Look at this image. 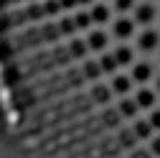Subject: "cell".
Here are the masks:
<instances>
[{
  "label": "cell",
  "mask_w": 160,
  "mask_h": 158,
  "mask_svg": "<svg viewBox=\"0 0 160 158\" xmlns=\"http://www.w3.org/2000/svg\"><path fill=\"white\" fill-rule=\"evenodd\" d=\"M114 8H117L119 13H127V10L135 8V0H114Z\"/></svg>",
  "instance_id": "obj_13"
},
{
  "label": "cell",
  "mask_w": 160,
  "mask_h": 158,
  "mask_svg": "<svg viewBox=\"0 0 160 158\" xmlns=\"http://www.w3.org/2000/svg\"><path fill=\"white\" fill-rule=\"evenodd\" d=\"M87 49L102 54V51L107 49V33H104V31H92V33L87 36Z\"/></svg>",
  "instance_id": "obj_5"
},
{
  "label": "cell",
  "mask_w": 160,
  "mask_h": 158,
  "mask_svg": "<svg viewBox=\"0 0 160 158\" xmlns=\"http://www.w3.org/2000/svg\"><path fill=\"white\" fill-rule=\"evenodd\" d=\"M132 158H152V153H150V150H135Z\"/></svg>",
  "instance_id": "obj_16"
},
{
  "label": "cell",
  "mask_w": 160,
  "mask_h": 158,
  "mask_svg": "<svg viewBox=\"0 0 160 158\" xmlns=\"http://www.w3.org/2000/svg\"><path fill=\"white\" fill-rule=\"evenodd\" d=\"M130 89H132V76L114 74V79H112V92H117V94H127Z\"/></svg>",
  "instance_id": "obj_7"
},
{
  "label": "cell",
  "mask_w": 160,
  "mask_h": 158,
  "mask_svg": "<svg viewBox=\"0 0 160 158\" xmlns=\"http://www.w3.org/2000/svg\"><path fill=\"white\" fill-rule=\"evenodd\" d=\"M152 125H150V120H135L132 123V133H135V138L137 140H148V138H152Z\"/></svg>",
  "instance_id": "obj_6"
},
{
  "label": "cell",
  "mask_w": 160,
  "mask_h": 158,
  "mask_svg": "<svg viewBox=\"0 0 160 158\" xmlns=\"http://www.w3.org/2000/svg\"><path fill=\"white\" fill-rule=\"evenodd\" d=\"M89 18H92V23H107L109 21V8L104 3H97V5H92Z\"/></svg>",
  "instance_id": "obj_9"
},
{
  "label": "cell",
  "mask_w": 160,
  "mask_h": 158,
  "mask_svg": "<svg viewBox=\"0 0 160 158\" xmlns=\"http://www.w3.org/2000/svg\"><path fill=\"white\" fill-rule=\"evenodd\" d=\"M135 102L140 105V110H152L155 107V92L152 89H140L135 94Z\"/></svg>",
  "instance_id": "obj_8"
},
{
  "label": "cell",
  "mask_w": 160,
  "mask_h": 158,
  "mask_svg": "<svg viewBox=\"0 0 160 158\" xmlns=\"http://www.w3.org/2000/svg\"><path fill=\"white\" fill-rule=\"evenodd\" d=\"M155 15H158L155 5H152V3H142V5L135 8V23H140V26H150V23L155 21Z\"/></svg>",
  "instance_id": "obj_3"
},
{
  "label": "cell",
  "mask_w": 160,
  "mask_h": 158,
  "mask_svg": "<svg viewBox=\"0 0 160 158\" xmlns=\"http://www.w3.org/2000/svg\"><path fill=\"white\" fill-rule=\"evenodd\" d=\"M114 59H117V64L122 66V64H132V61H135V54H132L130 46H119V49L114 51Z\"/></svg>",
  "instance_id": "obj_11"
},
{
  "label": "cell",
  "mask_w": 160,
  "mask_h": 158,
  "mask_svg": "<svg viewBox=\"0 0 160 158\" xmlns=\"http://www.w3.org/2000/svg\"><path fill=\"white\" fill-rule=\"evenodd\" d=\"M158 44H160V33L152 31V28H148V31H142L137 36V49L140 51H155Z\"/></svg>",
  "instance_id": "obj_2"
},
{
  "label": "cell",
  "mask_w": 160,
  "mask_h": 158,
  "mask_svg": "<svg viewBox=\"0 0 160 158\" xmlns=\"http://www.w3.org/2000/svg\"><path fill=\"white\" fill-rule=\"evenodd\" d=\"M158 92H160V76H158Z\"/></svg>",
  "instance_id": "obj_18"
},
{
  "label": "cell",
  "mask_w": 160,
  "mask_h": 158,
  "mask_svg": "<svg viewBox=\"0 0 160 158\" xmlns=\"http://www.w3.org/2000/svg\"><path fill=\"white\" fill-rule=\"evenodd\" d=\"M132 82H137V84H145V82H150L152 79V64H148V61H137V64H132Z\"/></svg>",
  "instance_id": "obj_4"
},
{
  "label": "cell",
  "mask_w": 160,
  "mask_h": 158,
  "mask_svg": "<svg viewBox=\"0 0 160 158\" xmlns=\"http://www.w3.org/2000/svg\"><path fill=\"white\" fill-rule=\"evenodd\" d=\"M112 33L117 38H122V41H127V38L135 33V18H117V21L112 23Z\"/></svg>",
  "instance_id": "obj_1"
},
{
  "label": "cell",
  "mask_w": 160,
  "mask_h": 158,
  "mask_svg": "<svg viewBox=\"0 0 160 158\" xmlns=\"http://www.w3.org/2000/svg\"><path fill=\"white\" fill-rule=\"evenodd\" d=\"M76 3H92V0H76Z\"/></svg>",
  "instance_id": "obj_17"
},
{
  "label": "cell",
  "mask_w": 160,
  "mask_h": 158,
  "mask_svg": "<svg viewBox=\"0 0 160 158\" xmlns=\"http://www.w3.org/2000/svg\"><path fill=\"white\" fill-rule=\"evenodd\" d=\"M148 120H150V125H152L155 130H160V110H152Z\"/></svg>",
  "instance_id": "obj_15"
},
{
  "label": "cell",
  "mask_w": 160,
  "mask_h": 158,
  "mask_svg": "<svg viewBox=\"0 0 160 158\" xmlns=\"http://www.w3.org/2000/svg\"><path fill=\"white\" fill-rule=\"evenodd\" d=\"M99 66H102V74H114V69H117L119 64H117L114 54H104L102 59H99Z\"/></svg>",
  "instance_id": "obj_12"
},
{
  "label": "cell",
  "mask_w": 160,
  "mask_h": 158,
  "mask_svg": "<svg viewBox=\"0 0 160 158\" xmlns=\"http://www.w3.org/2000/svg\"><path fill=\"white\" fill-rule=\"evenodd\" d=\"M150 153H152L155 158H160V135H155L152 140H150Z\"/></svg>",
  "instance_id": "obj_14"
},
{
  "label": "cell",
  "mask_w": 160,
  "mask_h": 158,
  "mask_svg": "<svg viewBox=\"0 0 160 158\" xmlns=\"http://www.w3.org/2000/svg\"><path fill=\"white\" fill-rule=\"evenodd\" d=\"M137 110H140V105H137L135 100H122V102L117 105V112L122 115L125 120H127V117H135V115H137Z\"/></svg>",
  "instance_id": "obj_10"
}]
</instances>
